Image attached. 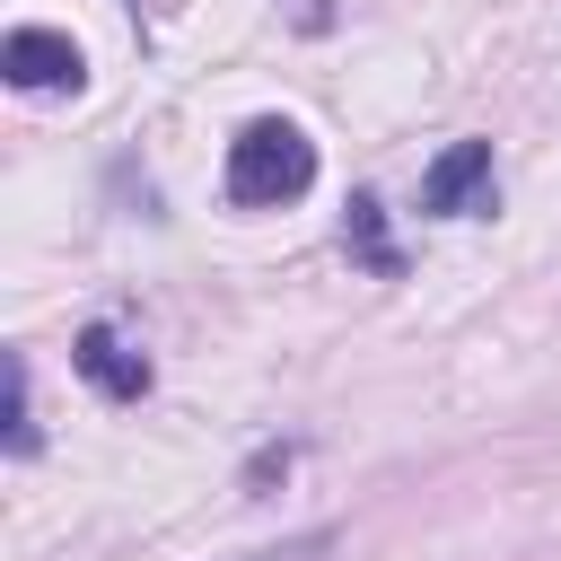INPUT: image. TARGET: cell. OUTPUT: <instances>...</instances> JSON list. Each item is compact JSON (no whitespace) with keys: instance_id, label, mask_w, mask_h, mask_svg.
<instances>
[{"instance_id":"cell-5","label":"cell","mask_w":561,"mask_h":561,"mask_svg":"<svg viewBox=\"0 0 561 561\" xmlns=\"http://www.w3.org/2000/svg\"><path fill=\"white\" fill-rule=\"evenodd\" d=\"M9 456H35V403H26V359H9Z\"/></svg>"},{"instance_id":"cell-6","label":"cell","mask_w":561,"mask_h":561,"mask_svg":"<svg viewBox=\"0 0 561 561\" xmlns=\"http://www.w3.org/2000/svg\"><path fill=\"white\" fill-rule=\"evenodd\" d=\"M342 535L333 526H307V535H280V543H263V552H237V561H324Z\"/></svg>"},{"instance_id":"cell-3","label":"cell","mask_w":561,"mask_h":561,"mask_svg":"<svg viewBox=\"0 0 561 561\" xmlns=\"http://www.w3.org/2000/svg\"><path fill=\"white\" fill-rule=\"evenodd\" d=\"M482 193H491V140H456V149H438L430 175H421V210H438V219L473 210Z\"/></svg>"},{"instance_id":"cell-2","label":"cell","mask_w":561,"mask_h":561,"mask_svg":"<svg viewBox=\"0 0 561 561\" xmlns=\"http://www.w3.org/2000/svg\"><path fill=\"white\" fill-rule=\"evenodd\" d=\"M0 70H9V88H79V44L61 35V26H9V44H0Z\"/></svg>"},{"instance_id":"cell-4","label":"cell","mask_w":561,"mask_h":561,"mask_svg":"<svg viewBox=\"0 0 561 561\" xmlns=\"http://www.w3.org/2000/svg\"><path fill=\"white\" fill-rule=\"evenodd\" d=\"M70 359H79V377H88L96 394H114V403H131V394H149V359H140V351H131V342H123L114 324H88Z\"/></svg>"},{"instance_id":"cell-7","label":"cell","mask_w":561,"mask_h":561,"mask_svg":"<svg viewBox=\"0 0 561 561\" xmlns=\"http://www.w3.org/2000/svg\"><path fill=\"white\" fill-rule=\"evenodd\" d=\"M351 237H359V254H368L377 272H394V254H386V228H377V202H368V193L351 202Z\"/></svg>"},{"instance_id":"cell-1","label":"cell","mask_w":561,"mask_h":561,"mask_svg":"<svg viewBox=\"0 0 561 561\" xmlns=\"http://www.w3.org/2000/svg\"><path fill=\"white\" fill-rule=\"evenodd\" d=\"M228 202L237 210H280V202H298L307 184H316V140L298 131V123H280V114H254L237 140H228Z\"/></svg>"}]
</instances>
